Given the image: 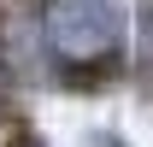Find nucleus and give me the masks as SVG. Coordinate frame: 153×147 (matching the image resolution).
Listing matches in <instances>:
<instances>
[{"instance_id": "f03ea898", "label": "nucleus", "mask_w": 153, "mask_h": 147, "mask_svg": "<svg viewBox=\"0 0 153 147\" xmlns=\"http://www.w3.org/2000/svg\"><path fill=\"white\" fill-rule=\"evenodd\" d=\"M18 147H36V141H30V135H18Z\"/></svg>"}, {"instance_id": "f257e3e1", "label": "nucleus", "mask_w": 153, "mask_h": 147, "mask_svg": "<svg viewBox=\"0 0 153 147\" xmlns=\"http://www.w3.org/2000/svg\"><path fill=\"white\" fill-rule=\"evenodd\" d=\"M36 30L53 65H106L124 47V0H41Z\"/></svg>"}]
</instances>
